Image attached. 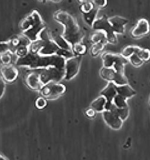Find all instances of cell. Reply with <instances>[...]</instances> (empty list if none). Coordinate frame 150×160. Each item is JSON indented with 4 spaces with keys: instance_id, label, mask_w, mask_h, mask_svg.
I'll list each match as a JSON object with an SVG mask.
<instances>
[{
    "instance_id": "1",
    "label": "cell",
    "mask_w": 150,
    "mask_h": 160,
    "mask_svg": "<svg viewBox=\"0 0 150 160\" xmlns=\"http://www.w3.org/2000/svg\"><path fill=\"white\" fill-rule=\"evenodd\" d=\"M65 59L57 55H42L29 52L23 57L18 58L16 65L19 67H26L31 69L45 68L55 67L65 68Z\"/></svg>"
},
{
    "instance_id": "2",
    "label": "cell",
    "mask_w": 150,
    "mask_h": 160,
    "mask_svg": "<svg viewBox=\"0 0 150 160\" xmlns=\"http://www.w3.org/2000/svg\"><path fill=\"white\" fill-rule=\"evenodd\" d=\"M55 20L64 27L63 37L73 46L80 43L84 37V34L72 15L65 11H59L55 15Z\"/></svg>"
},
{
    "instance_id": "3",
    "label": "cell",
    "mask_w": 150,
    "mask_h": 160,
    "mask_svg": "<svg viewBox=\"0 0 150 160\" xmlns=\"http://www.w3.org/2000/svg\"><path fill=\"white\" fill-rule=\"evenodd\" d=\"M21 28L23 36L34 42L39 39V35L45 26L40 15L35 11L22 22Z\"/></svg>"
},
{
    "instance_id": "4",
    "label": "cell",
    "mask_w": 150,
    "mask_h": 160,
    "mask_svg": "<svg viewBox=\"0 0 150 160\" xmlns=\"http://www.w3.org/2000/svg\"><path fill=\"white\" fill-rule=\"evenodd\" d=\"M59 49L57 44L52 40H42L38 39L31 42L29 45V52L42 55H56Z\"/></svg>"
},
{
    "instance_id": "5",
    "label": "cell",
    "mask_w": 150,
    "mask_h": 160,
    "mask_svg": "<svg viewBox=\"0 0 150 160\" xmlns=\"http://www.w3.org/2000/svg\"><path fill=\"white\" fill-rule=\"evenodd\" d=\"M40 79L42 85L50 82L58 83L64 79L65 68H60L55 67H50L43 68L39 73Z\"/></svg>"
},
{
    "instance_id": "6",
    "label": "cell",
    "mask_w": 150,
    "mask_h": 160,
    "mask_svg": "<svg viewBox=\"0 0 150 160\" xmlns=\"http://www.w3.org/2000/svg\"><path fill=\"white\" fill-rule=\"evenodd\" d=\"M92 28L94 30H101L106 34L107 43H115L117 41V37L108 20V18L104 15L101 18L96 19L94 22Z\"/></svg>"
},
{
    "instance_id": "7",
    "label": "cell",
    "mask_w": 150,
    "mask_h": 160,
    "mask_svg": "<svg viewBox=\"0 0 150 160\" xmlns=\"http://www.w3.org/2000/svg\"><path fill=\"white\" fill-rule=\"evenodd\" d=\"M66 88L64 85L56 82H50L43 85L40 92L46 99L54 100L63 94Z\"/></svg>"
},
{
    "instance_id": "8",
    "label": "cell",
    "mask_w": 150,
    "mask_h": 160,
    "mask_svg": "<svg viewBox=\"0 0 150 160\" xmlns=\"http://www.w3.org/2000/svg\"><path fill=\"white\" fill-rule=\"evenodd\" d=\"M102 59L104 67L113 68L118 72L124 73V66L127 63V58L119 55L106 53Z\"/></svg>"
},
{
    "instance_id": "9",
    "label": "cell",
    "mask_w": 150,
    "mask_h": 160,
    "mask_svg": "<svg viewBox=\"0 0 150 160\" xmlns=\"http://www.w3.org/2000/svg\"><path fill=\"white\" fill-rule=\"evenodd\" d=\"M100 75L103 79L114 82L116 85L128 84V80L124 73L118 72L113 68L103 67L101 69Z\"/></svg>"
},
{
    "instance_id": "10",
    "label": "cell",
    "mask_w": 150,
    "mask_h": 160,
    "mask_svg": "<svg viewBox=\"0 0 150 160\" xmlns=\"http://www.w3.org/2000/svg\"><path fill=\"white\" fill-rule=\"evenodd\" d=\"M80 58L79 57L75 56L70 58L65 59L64 79L71 80L78 74L80 68Z\"/></svg>"
},
{
    "instance_id": "11",
    "label": "cell",
    "mask_w": 150,
    "mask_h": 160,
    "mask_svg": "<svg viewBox=\"0 0 150 160\" xmlns=\"http://www.w3.org/2000/svg\"><path fill=\"white\" fill-rule=\"evenodd\" d=\"M103 117L105 122L107 125L115 130H119L122 128L123 121L114 113L109 110H104Z\"/></svg>"
},
{
    "instance_id": "12",
    "label": "cell",
    "mask_w": 150,
    "mask_h": 160,
    "mask_svg": "<svg viewBox=\"0 0 150 160\" xmlns=\"http://www.w3.org/2000/svg\"><path fill=\"white\" fill-rule=\"evenodd\" d=\"M149 21L144 18L140 19L136 23V26L131 31V35L134 38H141L147 36L150 32Z\"/></svg>"
},
{
    "instance_id": "13",
    "label": "cell",
    "mask_w": 150,
    "mask_h": 160,
    "mask_svg": "<svg viewBox=\"0 0 150 160\" xmlns=\"http://www.w3.org/2000/svg\"><path fill=\"white\" fill-rule=\"evenodd\" d=\"M0 73L3 80L7 82H14L18 76L17 68L11 64H3L0 67Z\"/></svg>"
},
{
    "instance_id": "14",
    "label": "cell",
    "mask_w": 150,
    "mask_h": 160,
    "mask_svg": "<svg viewBox=\"0 0 150 160\" xmlns=\"http://www.w3.org/2000/svg\"><path fill=\"white\" fill-rule=\"evenodd\" d=\"M108 20L116 34H122L125 31V27L128 23V20L122 16H115L108 18Z\"/></svg>"
},
{
    "instance_id": "15",
    "label": "cell",
    "mask_w": 150,
    "mask_h": 160,
    "mask_svg": "<svg viewBox=\"0 0 150 160\" xmlns=\"http://www.w3.org/2000/svg\"><path fill=\"white\" fill-rule=\"evenodd\" d=\"M26 83L28 87L34 90L40 91L43 87L40 79L39 73H29L26 78Z\"/></svg>"
},
{
    "instance_id": "16",
    "label": "cell",
    "mask_w": 150,
    "mask_h": 160,
    "mask_svg": "<svg viewBox=\"0 0 150 160\" xmlns=\"http://www.w3.org/2000/svg\"><path fill=\"white\" fill-rule=\"evenodd\" d=\"M116 85L114 82H111L108 83L107 86L101 92L100 94L106 99V102H113V99L115 96L117 94Z\"/></svg>"
},
{
    "instance_id": "17",
    "label": "cell",
    "mask_w": 150,
    "mask_h": 160,
    "mask_svg": "<svg viewBox=\"0 0 150 160\" xmlns=\"http://www.w3.org/2000/svg\"><path fill=\"white\" fill-rule=\"evenodd\" d=\"M116 88L117 94L126 98L127 99L136 95V91L128 84L116 85Z\"/></svg>"
},
{
    "instance_id": "18",
    "label": "cell",
    "mask_w": 150,
    "mask_h": 160,
    "mask_svg": "<svg viewBox=\"0 0 150 160\" xmlns=\"http://www.w3.org/2000/svg\"><path fill=\"white\" fill-rule=\"evenodd\" d=\"M52 40L57 44L59 48L72 51V46L65 40L63 36L52 34Z\"/></svg>"
},
{
    "instance_id": "19",
    "label": "cell",
    "mask_w": 150,
    "mask_h": 160,
    "mask_svg": "<svg viewBox=\"0 0 150 160\" xmlns=\"http://www.w3.org/2000/svg\"><path fill=\"white\" fill-rule=\"evenodd\" d=\"M106 102V99L103 96L101 95L94 100L91 104V108L96 112H103L105 110V106Z\"/></svg>"
},
{
    "instance_id": "20",
    "label": "cell",
    "mask_w": 150,
    "mask_h": 160,
    "mask_svg": "<svg viewBox=\"0 0 150 160\" xmlns=\"http://www.w3.org/2000/svg\"><path fill=\"white\" fill-rule=\"evenodd\" d=\"M99 10V8L95 7L90 12H88L86 13H82L83 18H84L85 22L90 27H92L94 22L96 19V17H97V13H98Z\"/></svg>"
},
{
    "instance_id": "21",
    "label": "cell",
    "mask_w": 150,
    "mask_h": 160,
    "mask_svg": "<svg viewBox=\"0 0 150 160\" xmlns=\"http://www.w3.org/2000/svg\"><path fill=\"white\" fill-rule=\"evenodd\" d=\"M91 41L93 43L99 42H107L106 34L104 31L101 30H95V32L91 37Z\"/></svg>"
},
{
    "instance_id": "22",
    "label": "cell",
    "mask_w": 150,
    "mask_h": 160,
    "mask_svg": "<svg viewBox=\"0 0 150 160\" xmlns=\"http://www.w3.org/2000/svg\"><path fill=\"white\" fill-rule=\"evenodd\" d=\"M30 43L22 44L19 46L15 51L14 54L18 57V58L23 57L29 53V45Z\"/></svg>"
},
{
    "instance_id": "23",
    "label": "cell",
    "mask_w": 150,
    "mask_h": 160,
    "mask_svg": "<svg viewBox=\"0 0 150 160\" xmlns=\"http://www.w3.org/2000/svg\"><path fill=\"white\" fill-rule=\"evenodd\" d=\"M140 49H141V48L139 46H127L122 51L121 55L126 58H127L132 55H133L134 53H136Z\"/></svg>"
},
{
    "instance_id": "24",
    "label": "cell",
    "mask_w": 150,
    "mask_h": 160,
    "mask_svg": "<svg viewBox=\"0 0 150 160\" xmlns=\"http://www.w3.org/2000/svg\"><path fill=\"white\" fill-rule=\"evenodd\" d=\"M106 43L107 42H99L93 43L91 48V52L92 55L93 56L98 55L100 52L104 49Z\"/></svg>"
},
{
    "instance_id": "25",
    "label": "cell",
    "mask_w": 150,
    "mask_h": 160,
    "mask_svg": "<svg viewBox=\"0 0 150 160\" xmlns=\"http://www.w3.org/2000/svg\"><path fill=\"white\" fill-rule=\"evenodd\" d=\"M113 102L116 107L119 108H124L128 107L127 103V98L118 94H117L115 96L113 99Z\"/></svg>"
},
{
    "instance_id": "26",
    "label": "cell",
    "mask_w": 150,
    "mask_h": 160,
    "mask_svg": "<svg viewBox=\"0 0 150 160\" xmlns=\"http://www.w3.org/2000/svg\"><path fill=\"white\" fill-rule=\"evenodd\" d=\"M73 52L76 55H84L86 52V47L84 44H82L81 42L74 44L72 46Z\"/></svg>"
},
{
    "instance_id": "27",
    "label": "cell",
    "mask_w": 150,
    "mask_h": 160,
    "mask_svg": "<svg viewBox=\"0 0 150 160\" xmlns=\"http://www.w3.org/2000/svg\"><path fill=\"white\" fill-rule=\"evenodd\" d=\"M136 54L144 62L150 59V51L149 49H142L141 48Z\"/></svg>"
},
{
    "instance_id": "28",
    "label": "cell",
    "mask_w": 150,
    "mask_h": 160,
    "mask_svg": "<svg viewBox=\"0 0 150 160\" xmlns=\"http://www.w3.org/2000/svg\"><path fill=\"white\" fill-rule=\"evenodd\" d=\"M94 8H95V6L94 5L93 2L89 1V2L81 3V5L80 6L79 8L80 12L82 13H86L91 11Z\"/></svg>"
},
{
    "instance_id": "29",
    "label": "cell",
    "mask_w": 150,
    "mask_h": 160,
    "mask_svg": "<svg viewBox=\"0 0 150 160\" xmlns=\"http://www.w3.org/2000/svg\"><path fill=\"white\" fill-rule=\"evenodd\" d=\"M56 55H57L58 56H60V57H62L65 59L70 58H72V57L75 56V55L73 51L64 49H61V48L59 49Z\"/></svg>"
},
{
    "instance_id": "30",
    "label": "cell",
    "mask_w": 150,
    "mask_h": 160,
    "mask_svg": "<svg viewBox=\"0 0 150 160\" xmlns=\"http://www.w3.org/2000/svg\"><path fill=\"white\" fill-rule=\"evenodd\" d=\"M129 58L131 64L136 67L142 66L144 62L143 60L140 58L136 53L132 55L130 57H129Z\"/></svg>"
},
{
    "instance_id": "31",
    "label": "cell",
    "mask_w": 150,
    "mask_h": 160,
    "mask_svg": "<svg viewBox=\"0 0 150 160\" xmlns=\"http://www.w3.org/2000/svg\"><path fill=\"white\" fill-rule=\"evenodd\" d=\"M35 106L38 109H43L47 106L46 99L43 97H39L37 98L35 102Z\"/></svg>"
},
{
    "instance_id": "32",
    "label": "cell",
    "mask_w": 150,
    "mask_h": 160,
    "mask_svg": "<svg viewBox=\"0 0 150 160\" xmlns=\"http://www.w3.org/2000/svg\"><path fill=\"white\" fill-rule=\"evenodd\" d=\"M10 52V43L7 42H0V55L6 53Z\"/></svg>"
},
{
    "instance_id": "33",
    "label": "cell",
    "mask_w": 150,
    "mask_h": 160,
    "mask_svg": "<svg viewBox=\"0 0 150 160\" xmlns=\"http://www.w3.org/2000/svg\"><path fill=\"white\" fill-rule=\"evenodd\" d=\"M0 59L3 64H8L11 63L12 57L9 54H7L6 53L0 55Z\"/></svg>"
},
{
    "instance_id": "34",
    "label": "cell",
    "mask_w": 150,
    "mask_h": 160,
    "mask_svg": "<svg viewBox=\"0 0 150 160\" xmlns=\"http://www.w3.org/2000/svg\"><path fill=\"white\" fill-rule=\"evenodd\" d=\"M92 2L95 7L99 8H105L107 4V0H93Z\"/></svg>"
},
{
    "instance_id": "35",
    "label": "cell",
    "mask_w": 150,
    "mask_h": 160,
    "mask_svg": "<svg viewBox=\"0 0 150 160\" xmlns=\"http://www.w3.org/2000/svg\"><path fill=\"white\" fill-rule=\"evenodd\" d=\"M6 89V84L4 80L0 79V98H1L4 94Z\"/></svg>"
},
{
    "instance_id": "36",
    "label": "cell",
    "mask_w": 150,
    "mask_h": 160,
    "mask_svg": "<svg viewBox=\"0 0 150 160\" xmlns=\"http://www.w3.org/2000/svg\"><path fill=\"white\" fill-rule=\"evenodd\" d=\"M96 112L93 109V108H90L86 110V115L87 117L89 118H94L96 115Z\"/></svg>"
},
{
    "instance_id": "37",
    "label": "cell",
    "mask_w": 150,
    "mask_h": 160,
    "mask_svg": "<svg viewBox=\"0 0 150 160\" xmlns=\"http://www.w3.org/2000/svg\"><path fill=\"white\" fill-rule=\"evenodd\" d=\"M93 0H78L79 2H80V3H83V2H89V1H92Z\"/></svg>"
},
{
    "instance_id": "38",
    "label": "cell",
    "mask_w": 150,
    "mask_h": 160,
    "mask_svg": "<svg viewBox=\"0 0 150 160\" xmlns=\"http://www.w3.org/2000/svg\"><path fill=\"white\" fill-rule=\"evenodd\" d=\"M6 159L7 158L6 157L3 155L2 154H0V160H6Z\"/></svg>"
},
{
    "instance_id": "39",
    "label": "cell",
    "mask_w": 150,
    "mask_h": 160,
    "mask_svg": "<svg viewBox=\"0 0 150 160\" xmlns=\"http://www.w3.org/2000/svg\"><path fill=\"white\" fill-rule=\"evenodd\" d=\"M52 1H61V0H52Z\"/></svg>"
},
{
    "instance_id": "40",
    "label": "cell",
    "mask_w": 150,
    "mask_h": 160,
    "mask_svg": "<svg viewBox=\"0 0 150 160\" xmlns=\"http://www.w3.org/2000/svg\"></svg>"
}]
</instances>
